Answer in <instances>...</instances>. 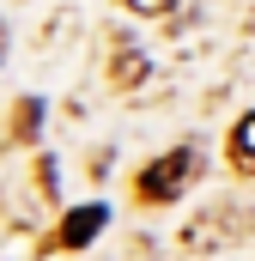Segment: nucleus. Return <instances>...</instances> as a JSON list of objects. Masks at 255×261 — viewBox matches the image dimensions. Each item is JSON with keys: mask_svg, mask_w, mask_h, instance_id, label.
<instances>
[{"mask_svg": "<svg viewBox=\"0 0 255 261\" xmlns=\"http://www.w3.org/2000/svg\"><path fill=\"white\" fill-rule=\"evenodd\" d=\"M189 182H194V152L176 146V152H164V158L140 176V200H176Z\"/></svg>", "mask_w": 255, "mask_h": 261, "instance_id": "f257e3e1", "label": "nucleus"}, {"mask_svg": "<svg viewBox=\"0 0 255 261\" xmlns=\"http://www.w3.org/2000/svg\"><path fill=\"white\" fill-rule=\"evenodd\" d=\"M231 164H237L243 176H255V110L231 128Z\"/></svg>", "mask_w": 255, "mask_h": 261, "instance_id": "f03ea898", "label": "nucleus"}, {"mask_svg": "<svg viewBox=\"0 0 255 261\" xmlns=\"http://www.w3.org/2000/svg\"><path fill=\"white\" fill-rule=\"evenodd\" d=\"M97 231H104V206H79V213L61 225V243H73V249H79V243H91Z\"/></svg>", "mask_w": 255, "mask_h": 261, "instance_id": "7ed1b4c3", "label": "nucleus"}, {"mask_svg": "<svg viewBox=\"0 0 255 261\" xmlns=\"http://www.w3.org/2000/svg\"><path fill=\"white\" fill-rule=\"evenodd\" d=\"M116 85H146V55L140 49H116Z\"/></svg>", "mask_w": 255, "mask_h": 261, "instance_id": "20e7f679", "label": "nucleus"}, {"mask_svg": "<svg viewBox=\"0 0 255 261\" xmlns=\"http://www.w3.org/2000/svg\"><path fill=\"white\" fill-rule=\"evenodd\" d=\"M128 12H140V18H158V12H176V0H122Z\"/></svg>", "mask_w": 255, "mask_h": 261, "instance_id": "39448f33", "label": "nucleus"}, {"mask_svg": "<svg viewBox=\"0 0 255 261\" xmlns=\"http://www.w3.org/2000/svg\"><path fill=\"white\" fill-rule=\"evenodd\" d=\"M0 49H6V24H0Z\"/></svg>", "mask_w": 255, "mask_h": 261, "instance_id": "423d86ee", "label": "nucleus"}]
</instances>
